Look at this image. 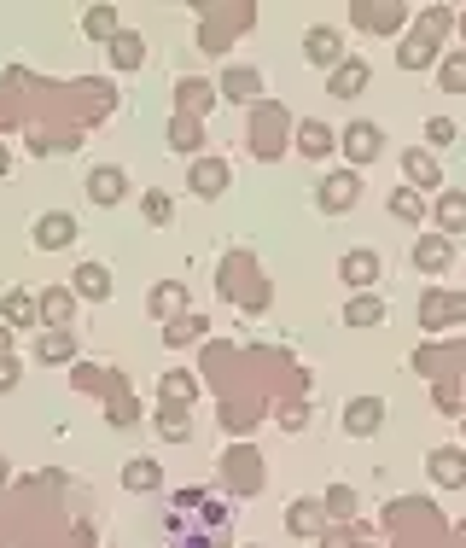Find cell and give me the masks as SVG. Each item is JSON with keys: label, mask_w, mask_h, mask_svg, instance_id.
<instances>
[{"label": "cell", "mask_w": 466, "mask_h": 548, "mask_svg": "<svg viewBox=\"0 0 466 548\" xmlns=\"http://www.w3.org/2000/svg\"><path fill=\"white\" fill-rule=\"evenodd\" d=\"M338 146H344L350 170H362V164H373V158L385 152V129H379V123H344V135H338Z\"/></svg>", "instance_id": "obj_1"}, {"label": "cell", "mask_w": 466, "mask_h": 548, "mask_svg": "<svg viewBox=\"0 0 466 548\" xmlns=\"http://www.w3.org/2000/svg\"><path fill=\"white\" fill-rule=\"evenodd\" d=\"M216 94H222L228 105H257V100H263V70L228 65L222 76H216Z\"/></svg>", "instance_id": "obj_2"}, {"label": "cell", "mask_w": 466, "mask_h": 548, "mask_svg": "<svg viewBox=\"0 0 466 548\" xmlns=\"http://www.w3.org/2000/svg\"><path fill=\"white\" fill-rule=\"evenodd\" d=\"M222 484H228V490H239V496H251V490L263 484V461H257V449H251V444L233 449L228 461H222Z\"/></svg>", "instance_id": "obj_3"}, {"label": "cell", "mask_w": 466, "mask_h": 548, "mask_svg": "<svg viewBox=\"0 0 466 548\" xmlns=\"http://www.w3.org/2000/svg\"><path fill=\"white\" fill-rule=\"evenodd\" d=\"M303 59L315 70H327V65H344V35L333 30V24H315V30H303Z\"/></svg>", "instance_id": "obj_4"}, {"label": "cell", "mask_w": 466, "mask_h": 548, "mask_svg": "<svg viewBox=\"0 0 466 548\" xmlns=\"http://www.w3.org/2000/svg\"><path fill=\"white\" fill-rule=\"evenodd\" d=\"M251 129H257V152H274V135L286 140V129H298V123H292V111H286V105L257 100V105H251Z\"/></svg>", "instance_id": "obj_5"}, {"label": "cell", "mask_w": 466, "mask_h": 548, "mask_svg": "<svg viewBox=\"0 0 466 548\" xmlns=\"http://www.w3.org/2000/svg\"><path fill=\"white\" fill-rule=\"evenodd\" d=\"M362 199V170H338L321 181V193H315V205L327 210V216H338V210H350Z\"/></svg>", "instance_id": "obj_6"}, {"label": "cell", "mask_w": 466, "mask_h": 548, "mask_svg": "<svg viewBox=\"0 0 466 548\" xmlns=\"http://www.w3.org/2000/svg\"><path fill=\"white\" fill-rule=\"evenodd\" d=\"M455 321H466V292H426L420 298V327H455Z\"/></svg>", "instance_id": "obj_7"}, {"label": "cell", "mask_w": 466, "mask_h": 548, "mask_svg": "<svg viewBox=\"0 0 466 548\" xmlns=\"http://www.w3.org/2000/svg\"><path fill=\"white\" fill-rule=\"evenodd\" d=\"M286 531L292 537H327V502L321 496H303L286 508Z\"/></svg>", "instance_id": "obj_8"}, {"label": "cell", "mask_w": 466, "mask_h": 548, "mask_svg": "<svg viewBox=\"0 0 466 548\" xmlns=\"http://www.w3.org/2000/svg\"><path fill=\"white\" fill-rule=\"evenodd\" d=\"M30 240L41 245V251H65V245H76V222H70L65 210H47V216H35Z\"/></svg>", "instance_id": "obj_9"}, {"label": "cell", "mask_w": 466, "mask_h": 548, "mask_svg": "<svg viewBox=\"0 0 466 548\" xmlns=\"http://www.w3.org/2000/svg\"><path fill=\"white\" fill-rule=\"evenodd\" d=\"M379 426H385V403L379 397H350L344 403V432L350 438H373Z\"/></svg>", "instance_id": "obj_10"}, {"label": "cell", "mask_w": 466, "mask_h": 548, "mask_svg": "<svg viewBox=\"0 0 466 548\" xmlns=\"http://www.w3.org/2000/svg\"><path fill=\"white\" fill-rule=\"evenodd\" d=\"M88 199H94L100 210L123 205V199H129V175L117 170V164H100V170L88 175Z\"/></svg>", "instance_id": "obj_11"}, {"label": "cell", "mask_w": 466, "mask_h": 548, "mask_svg": "<svg viewBox=\"0 0 466 548\" xmlns=\"http://www.w3.org/2000/svg\"><path fill=\"white\" fill-rule=\"evenodd\" d=\"M187 187H193L199 199H222V193L233 187V170L222 164V158H199V164H193V175H187Z\"/></svg>", "instance_id": "obj_12"}, {"label": "cell", "mask_w": 466, "mask_h": 548, "mask_svg": "<svg viewBox=\"0 0 466 548\" xmlns=\"http://www.w3.org/2000/svg\"><path fill=\"white\" fill-rule=\"evenodd\" d=\"M408 257H414V269L443 274V269H455V240H443V234H420Z\"/></svg>", "instance_id": "obj_13"}, {"label": "cell", "mask_w": 466, "mask_h": 548, "mask_svg": "<svg viewBox=\"0 0 466 548\" xmlns=\"http://www.w3.org/2000/svg\"><path fill=\"white\" fill-rule=\"evenodd\" d=\"M432 222L443 240H455V234H466V193L461 187H449V193H437L432 199Z\"/></svg>", "instance_id": "obj_14"}, {"label": "cell", "mask_w": 466, "mask_h": 548, "mask_svg": "<svg viewBox=\"0 0 466 548\" xmlns=\"http://www.w3.org/2000/svg\"><path fill=\"white\" fill-rule=\"evenodd\" d=\"M379 269H385V263H379V251H367V245L344 251V263H338V274H344V280H350L356 292H367V286L379 280Z\"/></svg>", "instance_id": "obj_15"}, {"label": "cell", "mask_w": 466, "mask_h": 548, "mask_svg": "<svg viewBox=\"0 0 466 548\" xmlns=\"http://www.w3.org/2000/svg\"><path fill=\"white\" fill-rule=\"evenodd\" d=\"M426 473H432L437 490H461L466 484V449H437L432 461H426Z\"/></svg>", "instance_id": "obj_16"}, {"label": "cell", "mask_w": 466, "mask_h": 548, "mask_svg": "<svg viewBox=\"0 0 466 548\" xmlns=\"http://www.w3.org/2000/svg\"><path fill=\"white\" fill-rule=\"evenodd\" d=\"M402 175H408V187H414V193H432L437 181H443L437 158H432V152H420V146H408V152H402Z\"/></svg>", "instance_id": "obj_17"}, {"label": "cell", "mask_w": 466, "mask_h": 548, "mask_svg": "<svg viewBox=\"0 0 466 548\" xmlns=\"http://www.w3.org/2000/svg\"><path fill=\"white\" fill-rule=\"evenodd\" d=\"M146 309L164 315V327H169L175 315H187V286H181V280H158V286L146 292Z\"/></svg>", "instance_id": "obj_18"}, {"label": "cell", "mask_w": 466, "mask_h": 548, "mask_svg": "<svg viewBox=\"0 0 466 548\" xmlns=\"http://www.w3.org/2000/svg\"><path fill=\"white\" fill-rule=\"evenodd\" d=\"M70 292H76V298H94V304H100V298H111V269H105V263H76V274H70Z\"/></svg>", "instance_id": "obj_19"}, {"label": "cell", "mask_w": 466, "mask_h": 548, "mask_svg": "<svg viewBox=\"0 0 466 548\" xmlns=\"http://www.w3.org/2000/svg\"><path fill=\"white\" fill-rule=\"evenodd\" d=\"M367 76H373L367 59H344V65L333 70V82H327V88H333V100H356V94L367 88Z\"/></svg>", "instance_id": "obj_20"}, {"label": "cell", "mask_w": 466, "mask_h": 548, "mask_svg": "<svg viewBox=\"0 0 466 548\" xmlns=\"http://www.w3.org/2000/svg\"><path fill=\"white\" fill-rule=\"evenodd\" d=\"M0 321H6V327H35V321H41L35 292H24V286H18V292H6V298H0Z\"/></svg>", "instance_id": "obj_21"}, {"label": "cell", "mask_w": 466, "mask_h": 548, "mask_svg": "<svg viewBox=\"0 0 466 548\" xmlns=\"http://www.w3.org/2000/svg\"><path fill=\"white\" fill-rule=\"evenodd\" d=\"M333 146H338V135L327 129V123H315V117H309V123H298V152H303V158H315V164H321Z\"/></svg>", "instance_id": "obj_22"}, {"label": "cell", "mask_w": 466, "mask_h": 548, "mask_svg": "<svg viewBox=\"0 0 466 548\" xmlns=\"http://www.w3.org/2000/svg\"><path fill=\"white\" fill-rule=\"evenodd\" d=\"M35 304H41V321H47V327H65L70 309H76V292H70V286H47Z\"/></svg>", "instance_id": "obj_23"}, {"label": "cell", "mask_w": 466, "mask_h": 548, "mask_svg": "<svg viewBox=\"0 0 466 548\" xmlns=\"http://www.w3.org/2000/svg\"><path fill=\"white\" fill-rule=\"evenodd\" d=\"M152 426H158V438H169V444H187V438H193V409H175V403H164Z\"/></svg>", "instance_id": "obj_24"}, {"label": "cell", "mask_w": 466, "mask_h": 548, "mask_svg": "<svg viewBox=\"0 0 466 548\" xmlns=\"http://www.w3.org/2000/svg\"><path fill=\"white\" fill-rule=\"evenodd\" d=\"M397 65H402V70L437 65V41H426V35H402V41H397Z\"/></svg>", "instance_id": "obj_25"}, {"label": "cell", "mask_w": 466, "mask_h": 548, "mask_svg": "<svg viewBox=\"0 0 466 548\" xmlns=\"http://www.w3.org/2000/svg\"><path fill=\"white\" fill-rule=\"evenodd\" d=\"M76 356V339H70V327H47L41 339H35V362H70Z\"/></svg>", "instance_id": "obj_26"}, {"label": "cell", "mask_w": 466, "mask_h": 548, "mask_svg": "<svg viewBox=\"0 0 466 548\" xmlns=\"http://www.w3.org/2000/svg\"><path fill=\"white\" fill-rule=\"evenodd\" d=\"M111 65L117 70H140L146 65V41H140L134 30H117L111 35Z\"/></svg>", "instance_id": "obj_27"}, {"label": "cell", "mask_w": 466, "mask_h": 548, "mask_svg": "<svg viewBox=\"0 0 466 548\" xmlns=\"http://www.w3.org/2000/svg\"><path fill=\"white\" fill-rule=\"evenodd\" d=\"M158 397H164V403H175V409H193V397H199V379L175 368V374L158 379Z\"/></svg>", "instance_id": "obj_28"}, {"label": "cell", "mask_w": 466, "mask_h": 548, "mask_svg": "<svg viewBox=\"0 0 466 548\" xmlns=\"http://www.w3.org/2000/svg\"><path fill=\"white\" fill-rule=\"evenodd\" d=\"M117 30H123V24H117V6H88V12H82V35H88V41H105V47H111Z\"/></svg>", "instance_id": "obj_29"}, {"label": "cell", "mask_w": 466, "mask_h": 548, "mask_svg": "<svg viewBox=\"0 0 466 548\" xmlns=\"http://www.w3.org/2000/svg\"><path fill=\"white\" fill-rule=\"evenodd\" d=\"M158 484H164V467L158 461H129L123 467V490H134V496H152Z\"/></svg>", "instance_id": "obj_30"}, {"label": "cell", "mask_w": 466, "mask_h": 548, "mask_svg": "<svg viewBox=\"0 0 466 548\" xmlns=\"http://www.w3.org/2000/svg\"><path fill=\"white\" fill-rule=\"evenodd\" d=\"M344 321H350V327H379V321H385V304H379V292H356V298L344 304Z\"/></svg>", "instance_id": "obj_31"}, {"label": "cell", "mask_w": 466, "mask_h": 548, "mask_svg": "<svg viewBox=\"0 0 466 548\" xmlns=\"http://www.w3.org/2000/svg\"><path fill=\"white\" fill-rule=\"evenodd\" d=\"M391 216H402V222H426V216H432V205H426V193L397 187V193H391Z\"/></svg>", "instance_id": "obj_32"}, {"label": "cell", "mask_w": 466, "mask_h": 548, "mask_svg": "<svg viewBox=\"0 0 466 548\" xmlns=\"http://www.w3.org/2000/svg\"><path fill=\"white\" fill-rule=\"evenodd\" d=\"M437 88H443V94H466V53H449V59L437 65Z\"/></svg>", "instance_id": "obj_33"}, {"label": "cell", "mask_w": 466, "mask_h": 548, "mask_svg": "<svg viewBox=\"0 0 466 548\" xmlns=\"http://www.w3.org/2000/svg\"><path fill=\"white\" fill-rule=\"evenodd\" d=\"M169 146H175V152H199L204 129L193 123V117H175V123H169Z\"/></svg>", "instance_id": "obj_34"}, {"label": "cell", "mask_w": 466, "mask_h": 548, "mask_svg": "<svg viewBox=\"0 0 466 548\" xmlns=\"http://www.w3.org/2000/svg\"><path fill=\"white\" fill-rule=\"evenodd\" d=\"M199 333H204V315L187 309V315H175V321L164 327V344H187V339H199Z\"/></svg>", "instance_id": "obj_35"}, {"label": "cell", "mask_w": 466, "mask_h": 548, "mask_svg": "<svg viewBox=\"0 0 466 548\" xmlns=\"http://www.w3.org/2000/svg\"><path fill=\"white\" fill-rule=\"evenodd\" d=\"M140 216H146V222H152V228H164L169 216H175V199H169V193H158V187H152V193H146V199H140Z\"/></svg>", "instance_id": "obj_36"}, {"label": "cell", "mask_w": 466, "mask_h": 548, "mask_svg": "<svg viewBox=\"0 0 466 548\" xmlns=\"http://www.w3.org/2000/svg\"><path fill=\"white\" fill-rule=\"evenodd\" d=\"M321 502H327V519H350L356 514V490H350V484H333Z\"/></svg>", "instance_id": "obj_37"}, {"label": "cell", "mask_w": 466, "mask_h": 548, "mask_svg": "<svg viewBox=\"0 0 466 548\" xmlns=\"http://www.w3.org/2000/svg\"><path fill=\"white\" fill-rule=\"evenodd\" d=\"M449 24H455V12H449V6H426V18H420V30H414V35H426V41H437V35L449 30Z\"/></svg>", "instance_id": "obj_38"}, {"label": "cell", "mask_w": 466, "mask_h": 548, "mask_svg": "<svg viewBox=\"0 0 466 548\" xmlns=\"http://www.w3.org/2000/svg\"><path fill=\"white\" fill-rule=\"evenodd\" d=\"M350 18H356L362 30H373V24H379V30H391V24H397V12H391V6H356Z\"/></svg>", "instance_id": "obj_39"}, {"label": "cell", "mask_w": 466, "mask_h": 548, "mask_svg": "<svg viewBox=\"0 0 466 548\" xmlns=\"http://www.w3.org/2000/svg\"><path fill=\"white\" fill-rule=\"evenodd\" d=\"M455 135H461L455 117H432V123H426V140H432V146H455Z\"/></svg>", "instance_id": "obj_40"}, {"label": "cell", "mask_w": 466, "mask_h": 548, "mask_svg": "<svg viewBox=\"0 0 466 548\" xmlns=\"http://www.w3.org/2000/svg\"><path fill=\"white\" fill-rule=\"evenodd\" d=\"M18 379H24V368H18V362H12V356H0V391H12V385H18Z\"/></svg>", "instance_id": "obj_41"}, {"label": "cell", "mask_w": 466, "mask_h": 548, "mask_svg": "<svg viewBox=\"0 0 466 548\" xmlns=\"http://www.w3.org/2000/svg\"><path fill=\"white\" fill-rule=\"evenodd\" d=\"M321 548H356V543H350V537H333V531H327V537H321Z\"/></svg>", "instance_id": "obj_42"}, {"label": "cell", "mask_w": 466, "mask_h": 548, "mask_svg": "<svg viewBox=\"0 0 466 548\" xmlns=\"http://www.w3.org/2000/svg\"><path fill=\"white\" fill-rule=\"evenodd\" d=\"M6 170H12V152H6V146H0V181H6Z\"/></svg>", "instance_id": "obj_43"}, {"label": "cell", "mask_w": 466, "mask_h": 548, "mask_svg": "<svg viewBox=\"0 0 466 548\" xmlns=\"http://www.w3.org/2000/svg\"><path fill=\"white\" fill-rule=\"evenodd\" d=\"M6 344H12V327H6V321H0V356H6Z\"/></svg>", "instance_id": "obj_44"}, {"label": "cell", "mask_w": 466, "mask_h": 548, "mask_svg": "<svg viewBox=\"0 0 466 548\" xmlns=\"http://www.w3.org/2000/svg\"><path fill=\"white\" fill-rule=\"evenodd\" d=\"M461 35H466V12H461Z\"/></svg>", "instance_id": "obj_45"}]
</instances>
